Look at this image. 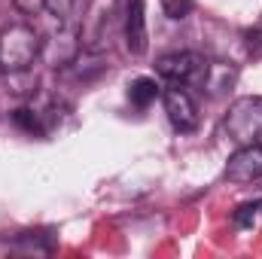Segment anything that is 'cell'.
I'll list each match as a JSON object with an SVG mask.
<instances>
[{"instance_id": "1", "label": "cell", "mask_w": 262, "mask_h": 259, "mask_svg": "<svg viewBox=\"0 0 262 259\" xmlns=\"http://www.w3.org/2000/svg\"><path fill=\"white\" fill-rule=\"evenodd\" d=\"M43 55V40L31 25H9L0 31V70L25 73Z\"/></svg>"}, {"instance_id": "2", "label": "cell", "mask_w": 262, "mask_h": 259, "mask_svg": "<svg viewBox=\"0 0 262 259\" xmlns=\"http://www.w3.org/2000/svg\"><path fill=\"white\" fill-rule=\"evenodd\" d=\"M223 131L229 134V140H235L238 146H253L262 143V95L253 98H238L226 119H223Z\"/></svg>"}, {"instance_id": "3", "label": "cell", "mask_w": 262, "mask_h": 259, "mask_svg": "<svg viewBox=\"0 0 262 259\" xmlns=\"http://www.w3.org/2000/svg\"><path fill=\"white\" fill-rule=\"evenodd\" d=\"M156 73L162 79H168L171 85L204 89L207 79H210V64L198 52H174V55H162L156 61Z\"/></svg>"}, {"instance_id": "4", "label": "cell", "mask_w": 262, "mask_h": 259, "mask_svg": "<svg viewBox=\"0 0 262 259\" xmlns=\"http://www.w3.org/2000/svg\"><path fill=\"white\" fill-rule=\"evenodd\" d=\"M162 104L168 113V122L177 131H195L198 125V107L192 101V95L183 85H168L162 92Z\"/></svg>"}, {"instance_id": "5", "label": "cell", "mask_w": 262, "mask_h": 259, "mask_svg": "<svg viewBox=\"0 0 262 259\" xmlns=\"http://www.w3.org/2000/svg\"><path fill=\"white\" fill-rule=\"evenodd\" d=\"M262 177V143L238 146L226 162V180L229 183H253Z\"/></svg>"}, {"instance_id": "6", "label": "cell", "mask_w": 262, "mask_h": 259, "mask_svg": "<svg viewBox=\"0 0 262 259\" xmlns=\"http://www.w3.org/2000/svg\"><path fill=\"white\" fill-rule=\"evenodd\" d=\"M125 46H128L131 55H143L146 46H149L143 0H128L125 3Z\"/></svg>"}, {"instance_id": "7", "label": "cell", "mask_w": 262, "mask_h": 259, "mask_svg": "<svg viewBox=\"0 0 262 259\" xmlns=\"http://www.w3.org/2000/svg\"><path fill=\"white\" fill-rule=\"evenodd\" d=\"M128 98H131V104H134V107H149L156 98H162L159 82H156V79H149V76H137V79L128 85Z\"/></svg>"}, {"instance_id": "8", "label": "cell", "mask_w": 262, "mask_h": 259, "mask_svg": "<svg viewBox=\"0 0 262 259\" xmlns=\"http://www.w3.org/2000/svg\"><path fill=\"white\" fill-rule=\"evenodd\" d=\"M79 3L82 0H46V9H49V15L58 18V25H70V15L79 9Z\"/></svg>"}, {"instance_id": "9", "label": "cell", "mask_w": 262, "mask_h": 259, "mask_svg": "<svg viewBox=\"0 0 262 259\" xmlns=\"http://www.w3.org/2000/svg\"><path fill=\"white\" fill-rule=\"evenodd\" d=\"M12 119H15V125H18V128H25L28 134H43V122H40V116H37L31 107L15 110V113H12Z\"/></svg>"}, {"instance_id": "10", "label": "cell", "mask_w": 262, "mask_h": 259, "mask_svg": "<svg viewBox=\"0 0 262 259\" xmlns=\"http://www.w3.org/2000/svg\"><path fill=\"white\" fill-rule=\"evenodd\" d=\"M192 6H195V0H162L165 15H168V18H174V21L186 18V15L192 12Z\"/></svg>"}, {"instance_id": "11", "label": "cell", "mask_w": 262, "mask_h": 259, "mask_svg": "<svg viewBox=\"0 0 262 259\" xmlns=\"http://www.w3.org/2000/svg\"><path fill=\"white\" fill-rule=\"evenodd\" d=\"M259 207H262L259 201H256V204H241V207L235 210V223H238L241 229H250V226L256 223V213H259Z\"/></svg>"}, {"instance_id": "12", "label": "cell", "mask_w": 262, "mask_h": 259, "mask_svg": "<svg viewBox=\"0 0 262 259\" xmlns=\"http://www.w3.org/2000/svg\"><path fill=\"white\" fill-rule=\"evenodd\" d=\"M12 3H15V9L25 12V15H40V12L46 9V0H12Z\"/></svg>"}, {"instance_id": "13", "label": "cell", "mask_w": 262, "mask_h": 259, "mask_svg": "<svg viewBox=\"0 0 262 259\" xmlns=\"http://www.w3.org/2000/svg\"><path fill=\"white\" fill-rule=\"evenodd\" d=\"M247 46H250L253 55H262V28H256V31L247 34Z\"/></svg>"}]
</instances>
